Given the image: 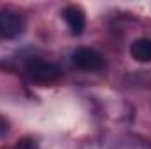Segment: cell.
<instances>
[{"mask_svg":"<svg viewBox=\"0 0 151 149\" xmlns=\"http://www.w3.org/2000/svg\"><path fill=\"white\" fill-rule=\"evenodd\" d=\"M25 70L30 79L37 81V82H55L60 79V69L55 63H49L46 60H39V58H32L27 62Z\"/></svg>","mask_w":151,"mask_h":149,"instance_id":"obj_1","label":"cell"},{"mask_svg":"<svg viewBox=\"0 0 151 149\" xmlns=\"http://www.w3.org/2000/svg\"><path fill=\"white\" fill-rule=\"evenodd\" d=\"M72 63L83 70H91V72L102 70L106 67L104 56L93 47H77L72 53Z\"/></svg>","mask_w":151,"mask_h":149,"instance_id":"obj_2","label":"cell"},{"mask_svg":"<svg viewBox=\"0 0 151 149\" xmlns=\"http://www.w3.org/2000/svg\"><path fill=\"white\" fill-rule=\"evenodd\" d=\"M25 30V19L16 11L0 9V39H14Z\"/></svg>","mask_w":151,"mask_h":149,"instance_id":"obj_3","label":"cell"},{"mask_svg":"<svg viewBox=\"0 0 151 149\" xmlns=\"http://www.w3.org/2000/svg\"><path fill=\"white\" fill-rule=\"evenodd\" d=\"M63 18L70 28V32L74 35H81L84 32V27H86V16H84V11L79 7V5H67L63 9Z\"/></svg>","mask_w":151,"mask_h":149,"instance_id":"obj_4","label":"cell"},{"mask_svg":"<svg viewBox=\"0 0 151 149\" xmlns=\"http://www.w3.org/2000/svg\"><path fill=\"white\" fill-rule=\"evenodd\" d=\"M130 56L135 62L146 63L151 62V40L150 39H137L130 46Z\"/></svg>","mask_w":151,"mask_h":149,"instance_id":"obj_5","label":"cell"},{"mask_svg":"<svg viewBox=\"0 0 151 149\" xmlns=\"http://www.w3.org/2000/svg\"><path fill=\"white\" fill-rule=\"evenodd\" d=\"M14 149H39V148H37V142H35L34 139L25 137V139H21V140L14 146Z\"/></svg>","mask_w":151,"mask_h":149,"instance_id":"obj_6","label":"cell"},{"mask_svg":"<svg viewBox=\"0 0 151 149\" xmlns=\"http://www.w3.org/2000/svg\"><path fill=\"white\" fill-rule=\"evenodd\" d=\"M0 128H2V121H0Z\"/></svg>","mask_w":151,"mask_h":149,"instance_id":"obj_7","label":"cell"}]
</instances>
